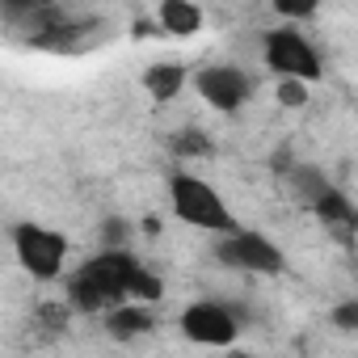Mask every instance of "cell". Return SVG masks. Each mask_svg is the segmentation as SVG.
Here are the masks:
<instances>
[{
    "label": "cell",
    "instance_id": "cell-1",
    "mask_svg": "<svg viewBox=\"0 0 358 358\" xmlns=\"http://www.w3.org/2000/svg\"><path fill=\"white\" fill-rule=\"evenodd\" d=\"M139 274V257L127 249H101L68 278V299L80 312H110L131 299V282Z\"/></svg>",
    "mask_w": 358,
    "mask_h": 358
},
{
    "label": "cell",
    "instance_id": "cell-2",
    "mask_svg": "<svg viewBox=\"0 0 358 358\" xmlns=\"http://www.w3.org/2000/svg\"><path fill=\"white\" fill-rule=\"evenodd\" d=\"M169 207L182 224L215 232V236L236 228V220H232L228 203L220 199V190L211 182H203V177H194V173H173L169 177Z\"/></svg>",
    "mask_w": 358,
    "mask_h": 358
},
{
    "label": "cell",
    "instance_id": "cell-3",
    "mask_svg": "<svg viewBox=\"0 0 358 358\" xmlns=\"http://www.w3.org/2000/svg\"><path fill=\"white\" fill-rule=\"evenodd\" d=\"M262 59H266V68L278 80H308V85H316L324 76V64H320L316 47L299 30H287V26L282 30H270L262 38Z\"/></svg>",
    "mask_w": 358,
    "mask_h": 358
},
{
    "label": "cell",
    "instance_id": "cell-4",
    "mask_svg": "<svg viewBox=\"0 0 358 358\" xmlns=\"http://www.w3.org/2000/svg\"><path fill=\"white\" fill-rule=\"evenodd\" d=\"M13 253H17L26 274L51 282L68 266V236L55 228H43V224H17L13 228Z\"/></svg>",
    "mask_w": 358,
    "mask_h": 358
},
{
    "label": "cell",
    "instance_id": "cell-5",
    "mask_svg": "<svg viewBox=\"0 0 358 358\" xmlns=\"http://www.w3.org/2000/svg\"><path fill=\"white\" fill-rule=\"evenodd\" d=\"M215 257H220V266L241 270V274H282V266H287L282 249H278L270 236L249 232V228L224 232V236L215 241Z\"/></svg>",
    "mask_w": 358,
    "mask_h": 358
},
{
    "label": "cell",
    "instance_id": "cell-6",
    "mask_svg": "<svg viewBox=\"0 0 358 358\" xmlns=\"http://www.w3.org/2000/svg\"><path fill=\"white\" fill-rule=\"evenodd\" d=\"M194 89H199V97H203L211 110H220V114H236V110L253 97V80H249V72L236 68V64H207V68H199V72H194Z\"/></svg>",
    "mask_w": 358,
    "mask_h": 358
},
{
    "label": "cell",
    "instance_id": "cell-7",
    "mask_svg": "<svg viewBox=\"0 0 358 358\" xmlns=\"http://www.w3.org/2000/svg\"><path fill=\"white\" fill-rule=\"evenodd\" d=\"M182 333L194 341V345H207V350H224L241 337V320L232 308L215 303V299H199L182 312Z\"/></svg>",
    "mask_w": 358,
    "mask_h": 358
},
{
    "label": "cell",
    "instance_id": "cell-8",
    "mask_svg": "<svg viewBox=\"0 0 358 358\" xmlns=\"http://www.w3.org/2000/svg\"><path fill=\"white\" fill-rule=\"evenodd\" d=\"M106 329H110V337H118V341L143 337V333H152V312H148L143 299H127V303H118V308L106 312Z\"/></svg>",
    "mask_w": 358,
    "mask_h": 358
},
{
    "label": "cell",
    "instance_id": "cell-9",
    "mask_svg": "<svg viewBox=\"0 0 358 358\" xmlns=\"http://www.w3.org/2000/svg\"><path fill=\"white\" fill-rule=\"evenodd\" d=\"M143 89H148L152 101H173L186 89V68L182 64H152L143 72Z\"/></svg>",
    "mask_w": 358,
    "mask_h": 358
},
{
    "label": "cell",
    "instance_id": "cell-10",
    "mask_svg": "<svg viewBox=\"0 0 358 358\" xmlns=\"http://www.w3.org/2000/svg\"><path fill=\"white\" fill-rule=\"evenodd\" d=\"M160 26L169 30V34H194L199 26H203V13H199V5H190V0H164L160 5Z\"/></svg>",
    "mask_w": 358,
    "mask_h": 358
},
{
    "label": "cell",
    "instance_id": "cell-11",
    "mask_svg": "<svg viewBox=\"0 0 358 358\" xmlns=\"http://www.w3.org/2000/svg\"><path fill=\"white\" fill-rule=\"evenodd\" d=\"M295 186H299V199H308V203H316V199H324L333 190L316 169H295Z\"/></svg>",
    "mask_w": 358,
    "mask_h": 358
},
{
    "label": "cell",
    "instance_id": "cell-12",
    "mask_svg": "<svg viewBox=\"0 0 358 358\" xmlns=\"http://www.w3.org/2000/svg\"><path fill=\"white\" fill-rule=\"evenodd\" d=\"M270 9L291 17V22H303V17H312L320 9V0H270Z\"/></svg>",
    "mask_w": 358,
    "mask_h": 358
},
{
    "label": "cell",
    "instance_id": "cell-13",
    "mask_svg": "<svg viewBox=\"0 0 358 358\" xmlns=\"http://www.w3.org/2000/svg\"><path fill=\"white\" fill-rule=\"evenodd\" d=\"M278 101L282 106H303L308 101V80H278Z\"/></svg>",
    "mask_w": 358,
    "mask_h": 358
},
{
    "label": "cell",
    "instance_id": "cell-14",
    "mask_svg": "<svg viewBox=\"0 0 358 358\" xmlns=\"http://www.w3.org/2000/svg\"><path fill=\"white\" fill-rule=\"evenodd\" d=\"M333 320H337L341 329H358V303H341V308L333 312Z\"/></svg>",
    "mask_w": 358,
    "mask_h": 358
},
{
    "label": "cell",
    "instance_id": "cell-15",
    "mask_svg": "<svg viewBox=\"0 0 358 358\" xmlns=\"http://www.w3.org/2000/svg\"><path fill=\"white\" fill-rule=\"evenodd\" d=\"M34 5H38V0H5V9H9V17H22V13H34Z\"/></svg>",
    "mask_w": 358,
    "mask_h": 358
}]
</instances>
